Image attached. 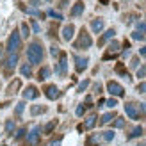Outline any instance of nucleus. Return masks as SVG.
I'll use <instances>...</instances> for the list:
<instances>
[{"instance_id":"c03bdc74","label":"nucleus","mask_w":146,"mask_h":146,"mask_svg":"<svg viewBox=\"0 0 146 146\" xmlns=\"http://www.w3.org/2000/svg\"><path fill=\"white\" fill-rule=\"evenodd\" d=\"M66 5H68V2H66V0H62V2L59 4V7H66Z\"/></svg>"},{"instance_id":"ddd939ff","label":"nucleus","mask_w":146,"mask_h":146,"mask_svg":"<svg viewBox=\"0 0 146 146\" xmlns=\"http://www.w3.org/2000/svg\"><path fill=\"white\" fill-rule=\"evenodd\" d=\"M91 29H93V32H94V34L102 32V31H104V20H102V18L93 20V21H91Z\"/></svg>"},{"instance_id":"7c9ffc66","label":"nucleus","mask_w":146,"mask_h":146,"mask_svg":"<svg viewBox=\"0 0 146 146\" xmlns=\"http://www.w3.org/2000/svg\"><path fill=\"white\" fill-rule=\"evenodd\" d=\"M137 77H139V78L146 77V66H141L139 70H137Z\"/></svg>"},{"instance_id":"a19ab883","label":"nucleus","mask_w":146,"mask_h":146,"mask_svg":"<svg viewBox=\"0 0 146 146\" xmlns=\"http://www.w3.org/2000/svg\"><path fill=\"white\" fill-rule=\"evenodd\" d=\"M23 135H25V128H20L16 132V139H20V137H23Z\"/></svg>"},{"instance_id":"6ab92c4d","label":"nucleus","mask_w":146,"mask_h":146,"mask_svg":"<svg viewBox=\"0 0 146 146\" xmlns=\"http://www.w3.org/2000/svg\"><path fill=\"white\" fill-rule=\"evenodd\" d=\"M100 141H102V135H93V137H89L87 139V146H98L100 144Z\"/></svg>"},{"instance_id":"9b49d317","label":"nucleus","mask_w":146,"mask_h":146,"mask_svg":"<svg viewBox=\"0 0 146 146\" xmlns=\"http://www.w3.org/2000/svg\"><path fill=\"white\" fill-rule=\"evenodd\" d=\"M73 34H75V27H73L71 23L62 29V39H64V41H70V39L73 38Z\"/></svg>"},{"instance_id":"09e8293b","label":"nucleus","mask_w":146,"mask_h":146,"mask_svg":"<svg viewBox=\"0 0 146 146\" xmlns=\"http://www.w3.org/2000/svg\"><path fill=\"white\" fill-rule=\"evenodd\" d=\"M46 2H50V0H46Z\"/></svg>"},{"instance_id":"c756f323","label":"nucleus","mask_w":146,"mask_h":146,"mask_svg":"<svg viewBox=\"0 0 146 146\" xmlns=\"http://www.w3.org/2000/svg\"><path fill=\"white\" fill-rule=\"evenodd\" d=\"M5 130H7V132H9V134H11L13 130H14V121H13V119H9V121L5 123Z\"/></svg>"},{"instance_id":"2eb2a0df","label":"nucleus","mask_w":146,"mask_h":146,"mask_svg":"<svg viewBox=\"0 0 146 146\" xmlns=\"http://www.w3.org/2000/svg\"><path fill=\"white\" fill-rule=\"evenodd\" d=\"M82 13H84V4L77 2L75 5H73V9H71V16H80Z\"/></svg>"},{"instance_id":"bb28decb","label":"nucleus","mask_w":146,"mask_h":146,"mask_svg":"<svg viewBox=\"0 0 146 146\" xmlns=\"http://www.w3.org/2000/svg\"><path fill=\"white\" fill-rule=\"evenodd\" d=\"M48 16H52V18H55V20H62V14L57 13V11H54V9L48 11Z\"/></svg>"},{"instance_id":"f257e3e1","label":"nucleus","mask_w":146,"mask_h":146,"mask_svg":"<svg viewBox=\"0 0 146 146\" xmlns=\"http://www.w3.org/2000/svg\"><path fill=\"white\" fill-rule=\"evenodd\" d=\"M27 59H29V64H39L43 61L41 43H31V46L27 48Z\"/></svg>"},{"instance_id":"49530a36","label":"nucleus","mask_w":146,"mask_h":146,"mask_svg":"<svg viewBox=\"0 0 146 146\" xmlns=\"http://www.w3.org/2000/svg\"><path fill=\"white\" fill-rule=\"evenodd\" d=\"M141 55H146V46H144V48H141Z\"/></svg>"},{"instance_id":"2f4dec72","label":"nucleus","mask_w":146,"mask_h":146,"mask_svg":"<svg viewBox=\"0 0 146 146\" xmlns=\"http://www.w3.org/2000/svg\"><path fill=\"white\" fill-rule=\"evenodd\" d=\"M105 104H107V107H116V105H118V102H116V98H109L107 102H105Z\"/></svg>"},{"instance_id":"20e7f679","label":"nucleus","mask_w":146,"mask_h":146,"mask_svg":"<svg viewBox=\"0 0 146 146\" xmlns=\"http://www.w3.org/2000/svg\"><path fill=\"white\" fill-rule=\"evenodd\" d=\"M107 91L112 94V96H123L125 94V89H123V86L114 82V80H109L107 82Z\"/></svg>"},{"instance_id":"dca6fc26","label":"nucleus","mask_w":146,"mask_h":146,"mask_svg":"<svg viewBox=\"0 0 146 146\" xmlns=\"http://www.w3.org/2000/svg\"><path fill=\"white\" fill-rule=\"evenodd\" d=\"M50 77V68L48 66H43L41 70H39V73H38V78L39 80H46Z\"/></svg>"},{"instance_id":"f03ea898","label":"nucleus","mask_w":146,"mask_h":146,"mask_svg":"<svg viewBox=\"0 0 146 146\" xmlns=\"http://www.w3.org/2000/svg\"><path fill=\"white\" fill-rule=\"evenodd\" d=\"M20 46H21L20 32L18 31H13V34L9 36V41H7V52H9V54H18Z\"/></svg>"},{"instance_id":"a211bd4d","label":"nucleus","mask_w":146,"mask_h":146,"mask_svg":"<svg viewBox=\"0 0 146 146\" xmlns=\"http://www.w3.org/2000/svg\"><path fill=\"white\" fill-rule=\"evenodd\" d=\"M20 71H21V75H23V77H31V75H32V68H31V64H21Z\"/></svg>"},{"instance_id":"ea45409f","label":"nucleus","mask_w":146,"mask_h":146,"mask_svg":"<svg viewBox=\"0 0 146 146\" xmlns=\"http://www.w3.org/2000/svg\"><path fill=\"white\" fill-rule=\"evenodd\" d=\"M132 38H134V39H143V38H144V36H143L141 32H137V31H135V32L132 34Z\"/></svg>"},{"instance_id":"cd10ccee","label":"nucleus","mask_w":146,"mask_h":146,"mask_svg":"<svg viewBox=\"0 0 146 146\" xmlns=\"http://www.w3.org/2000/svg\"><path fill=\"white\" fill-rule=\"evenodd\" d=\"M114 127H116V128H123V127H125V119H123V118H116Z\"/></svg>"},{"instance_id":"7ed1b4c3","label":"nucleus","mask_w":146,"mask_h":146,"mask_svg":"<svg viewBox=\"0 0 146 146\" xmlns=\"http://www.w3.org/2000/svg\"><path fill=\"white\" fill-rule=\"evenodd\" d=\"M93 45V39H91V36L86 32V29H82L78 34V41L75 43V48H89Z\"/></svg>"},{"instance_id":"72a5a7b5","label":"nucleus","mask_w":146,"mask_h":146,"mask_svg":"<svg viewBox=\"0 0 146 146\" xmlns=\"http://www.w3.org/2000/svg\"><path fill=\"white\" fill-rule=\"evenodd\" d=\"M116 71H118V73H123L125 77H128V73L125 71V68H123V64H118V66H116Z\"/></svg>"},{"instance_id":"de8ad7c7","label":"nucleus","mask_w":146,"mask_h":146,"mask_svg":"<svg viewBox=\"0 0 146 146\" xmlns=\"http://www.w3.org/2000/svg\"><path fill=\"white\" fill-rule=\"evenodd\" d=\"M2 54H4V48L0 46V59H2Z\"/></svg>"},{"instance_id":"5701e85b","label":"nucleus","mask_w":146,"mask_h":146,"mask_svg":"<svg viewBox=\"0 0 146 146\" xmlns=\"http://www.w3.org/2000/svg\"><path fill=\"white\" fill-rule=\"evenodd\" d=\"M46 111V107H39V105H34L32 109H31V112H32V116H38V114H43Z\"/></svg>"},{"instance_id":"c85d7f7f","label":"nucleus","mask_w":146,"mask_h":146,"mask_svg":"<svg viewBox=\"0 0 146 146\" xmlns=\"http://www.w3.org/2000/svg\"><path fill=\"white\" fill-rule=\"evenodd\" d=\"M21 36H23V38H29V25L27 23H21Z\"/></svg>"},{"instance_id":"b1692460","label":"nucleus","mask_w":146,"mask_h":146,"mask_svg":"<svg viewBox=\"0 0 146 146\" xmlns=\"http://www.w3.org/2000/svg\"><path fill=\"white\" fill-rule=\"evenodd\" d=\"M57 127V119H54V121H50V123H46V127H45V134H52V130Z\"/></svg>"},{"instance_id":"4c0bfd02","label":"nucleus","mask_w":146,"mask_h":146,"mask_svg":"<svg viewBox=\"0 0 146 146\" xmlns=\"http://www.w3.org/2000/svg\"><path fill=\"white\" fill-rule=\"evenodd\" d=\"M130 66H132V68H137V66H139V59H137V57H134L132 62H130Z\"/></svg>"},{"instance_id":"aec40b11","label":"nucleus","mask_w":146,"mask_h":146,"mask_svg":"<svg viewBox=\"0 0 146 146\" xmlns=\"http://www.w3.org/2000/svg\"><path fill=\"white\" fill-rule=\"evenodd\" d=\"M94 125H96V116L93 114V116H89V118L86 119V123H84V127H86V128H93Z\"/></svg>"},{"instance_id":"0eeeda50","label":"nucleus","mask_w":146,"mask_h":146,"mask_svg":"<svg viewBox=\"0 0 146 146\" xmlns=\"http://www.w3.org/2000/svg\"><path fill=\"white\" fill-rule=\"evenodd\" d=\"M45 96L48 98V100H57L61 96V91L57 89L55 86H46L45 87Z\"/></svg>"},{"instance_id":"4468645a","label":"nucleus","mask_w":146,"mask_h":146,"mask_svg":"<svg viewBox=\"0 0 146 146\" xmlns=\"http://www.w3.org/2000/svg\"><path fill=\"white\" fill-rule=\"evenodd\" d=\"M21 86V80L20 78H14L13 82L9 84V87H7V91H9V94H16V91H18V87Z\"/></svg>"},{"instance_id":"473e14b6","label":"nucleus","mask_w":146,"mask_h":146,"mask_svg":"<svg viewBox=\"0 0 146 146\" xmlns=\"http://www.w3.org/2000/svg\"><path fill=\"white\" fill-rule=\"evenodd\" d=\"M87 86H89V80H82V82L78 84V91H84Z\"/></svg>"},{"instance_id":"9d476101","label":"nucleus","mask_w":146,"mask_h":146,"mask_svg":"<svg viewBox=\"0 0 146 146\" xmlns=\"http://www.w3.org/2000/svg\"><path fill=\"white\" fill-rule=\"evenodd\" d=\"M87 57H78V55H75V68H77V71L78 73H82L86 68H87Z\"/></svg>"},{"instance_id":"a878e982","label":"nucleus","mask_w":146,"mask_h":146,"mask_svg":"<svg viewBox=\"0 0 146 146\" xmlns=\"http://www.w3.org/2000/svg\"><path fill=\"white\" fill-rule=\"evenodd\" d=\"M23 109H25V104H23V102H20V104L16 105V109H14V114H16V116H20L21 112H23Z\"/></svg>"},{"instance_id":"79ce46f5","label":"nucleus","mask_w":146,"mask_h":146,"mask_svg":"<svg viewBox=\"0 0 146 146\" xmlns=\"http://www.w3.org/2000/svg\"><path fill=\"white\" fill-rule=\"evenodd\" d=\"M32 29H34V32H39V25L36 21H32Z\"/></svg>"},{"instance_id":"1a4fd4ad","label":"nucleus","mask_w":146,"mask_h":146,"mask_svg":"<svg viewBox=\"0 0 146 146\" xmlns=\"http://www.w3.org/2000/svg\"><path fill=\"white\" fill-rule=\"evenodd\" d=\"M125 112L128 114L130 119H139V111H137V107L134 104H127L125 105Z\"/></svg>"},{"instance_id":"a18cd8bd","label":"nucleus","mask_w":146,"mask_h":146,"mask_svg":"<svg viewBox=\"0 0 146 146\" xmlns=\"http://www.w3.org/2000/svg\"><path fill=\"white\" fill-rule=\"evenodd\" d=\"M59 144H61V141H55V143H52L50 146H59Z\"/></svg>"},{"instance_id":"f704fd0d","label":"nucleus","mask_w":146,"mask_h":146,"mask_svg":"<svg viewBox=\"0 0 146 146\" xmlns=\"http://www.w3.org/2000/svg\"><path fill=\"white\" fill-rule=\"evenodd\" d=\"M75 112H77V116H82V114L86 112V105H78V107H77V111H75Z\"/></svg>"},{"instance_id":"393cba45","label":"nucleus","mask_w":146,"mask_h":146,"mask_svg":"<svg viewBox=\"0 0 146 146\" xmlns=\"http://www.w3.org/2000/svg\"><path fill=\"white\" fill-rule=\"evenodd\" d=\"M143 134V128L141 127H135L134 130H132V134H128V139H134V137H139Z\"/></svg>"},{"instance_id":"6e6552de","label":"nucleus","mask_w":146,"mask_h":146,"mask_svg":"<svg viewBox=\"0 0 146 146\" xmlns=\"http://www.w3.org/2000/svg\"><path fill=\"white\" fill-rule=\"evenodd\" d=\"M39 96V91L36 89V86H27L25 91H23V98L25 100H36Z\"/></svg>"},{"instance_id":"412c9836","label":"nucleus","mask_w":146,"mask_h":146,"mask_svg":"<svg viewBox=\"0 0 146 146\" xmlns=\"http://www.w3.org/2000/svg\"><path fill=\"white\" fill-rule=\"evenodd\" d=\"M112 118H114V114H112V112L104 114V116H102V119H100V125H107L109 121H112Z\"/></svg>"},{"instance_id":"c9c22d12","label":"nucleus","mask_w":146,"mask_h":146,"mask_svg":"<svg viewBox=\"0 0 146 146\" xmlns=\"http://www.w3.org/2000/svg\"><path fill=\"white\" fill-rule=\"evenodd\" d=\"M137 32H146V23H137Z\"/></svg>"},{"instance_id":"58836bf2","label":"nucleus","mask_w":146,"mask_h":146,"mask_svg":"<svg viewBox=\"0 0 146 146\" xmlns=\"http://www.w3.org/2000/svg\"><path fill=\"white\" fill-rule=\"evenodd\" d=\"M50 54H52L54 57H55V55H59V48H57V46H52V48H50Z\"/></svg>"},{"instance_id":"4be33fe9","label":"nucleus","mask_w":146,"mask_h":146,"mask_svg":"<svg viewBox=\"0 0 146 146\" xmlns=\"http://www.w3.org/2000/svg\"><path fill=\"white\" fill-rule=\"evenodd\" d=\"M114 139V132H112V130H107V132H104V134H102V141H112Z\"/></svg>"},{"instance_id":"39448f33","label":"nucleus","mask_w":146,"mask_h":146,"mask_svg":"<svg viewBox=\"0 0 146 146\" xmlns=\"http://www.w3.org/2000/svg\"><path fill=\"white\" fill-rule=\"evenodd\" d=\"M39 135H41V128H39V127H34V128L31 130V134L27 135L29 144H31V146H38V143H39Z\"/></svg>"},{"instance_id":"423d86ee","label":"nucleus","mask_w":146,"mask_h":146,"mask_svg":"<svg viewBox=\"0 0 146 146\" xmlns=\"http://www.w3.org/2000/svg\"><path fill=\"white\" fill-rule=\"evenodd\" d=\"M66 70H68V57H66V54H61V57H59V64H57V68H55V71H57V75H66Z\"/></svg>"},{"instance_id":"f3484780","label":"nucleus","mask_w":146,"mask_h":146,"mask_svg":"<svg viewBox=\"0 0 146 146\" xmlns=\"http://www.w3.org/2000/svg\"><path fill=\"white\" fill-rule=\"evenodd\" d=\"M114 34H116V32H114V29H109V31H107L104 36H102V39H100L98 43H100V45H104L107 39H112V38H114Z\"/></svg>"},{"instance_id":"f8f14e48","label":"nucleus","mask_w":146,"mask_h":146,"mask_svg":"<svg viewBox=\"0 0 146 146\" xmlns=\"http://www.w3.org/2000/svg\"><path fill=\"white\" fill-rule=\"evenodd\" d=\"M18 64V54H9L7 57V71H13Z\"/></svg>"},{"instance_id":"37998d69","label":"nucleus","mask_w":146,"mask_h":146,"mask_svg":"<svg viewBox=\"0 0 146 146\" xmlns=\"http://www.w3.org/2000/svg\"><path fill=\"white\" fill-rule=\"evenodd\" d=\"M139 109H141V112H144V114H146V104H141V105H139Z\"/></svg>"},{"instance_id":"e433bc0d","label":"nucleus","mask_w":146,"mask_h":146,"mask_svg":"<svg viewBox=\"0 0 146 146\" xmlns=\"http://www.w3.org/2000/svg\"><path fill=\"white\" fill-rule=\"evenodd\" d=\"M137 91H139V93H146V82H143V84L137 86Z\"/></svg>"}]
</instances>
